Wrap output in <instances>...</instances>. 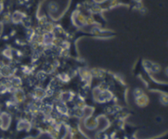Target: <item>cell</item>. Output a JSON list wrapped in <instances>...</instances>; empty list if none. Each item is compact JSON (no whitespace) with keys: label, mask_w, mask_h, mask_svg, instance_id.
<instances>
[{"label":"cell","mask_w":168,"mask_h":139,"mask_svg":"<svg viewBox=\"0 0 168 139\" xmlns=\"http://www.w3.org/2000/svg\"><path fill=\"white\" fill-rule=\"evenodd\" d=\"M166 73H167V75H168V68H167V70H166Z\"/></svg>","instance_id":"1"}]
</instances>
